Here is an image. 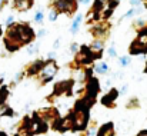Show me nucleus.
Here are the masks:
<instances>
[{"mask_svg": "<svg viewBox=\"0 0 147 136\" xmlns=\"http://www.w3.org/2000/svg\"><path fill=\"white\" fill-rule=\"evenodd\" d=\"M73 122H74V126H76V128H83L84 123H86V112H83V110L79 107L77 113H76L74 118H73Z\"/></svg>", "mask_w": 147, "mask_h": 136, "instance_id": "f257e3e1", "label": "nucleus"}, {"mask_svg": "<svg viewBox=\"0 0 147 136\" xmlns=\"http://www.w3.org/2000/svg\"><path fill=\"white\" fill-rule=\"evenodd\" d=\"M54 73H56V65H54L53 62H50L47 66H45V67H43V75H45L46 78H49L50 79Z\"/></svg>", "mask_w": 147, "mask_h": 136, "instance_id": "f03ea898", "label": "nucleus"}, {"mask_svg": "<svg viewBox=\"0 0 147 136\" xmlns=\"http://www.w3.org/2000/svg\"><path fill=\"white\" fill-rule=\"evenodd\" d=\"M98 136H113V126L109 123V125H104L100 131Z\"/></svg>", "mask_w": 147, "mask_h": 136, "instance_id": "7ed1b4c3", "label": "nucleus"}, {"mask_svg": "<svg viewBox=\"0 0 147 136\" xmlns=\"http://www.w3.org/2000/svg\"><path fill=\"white\" fill-rule=\"evenodd\" d=\"M29 0H16V7L17 9H20V10H24V9H27L29 7Z\"/></svg>", "mask_w": 147, "mask_h": 136, "instance_id": "20e7f679", "label": "nucleus"}, {"mask_svg": "<svg viewBox=\"0 0 147 136\" xmlns=\"http://www.w3.org/2000/svg\"><path fill=\"white\" fill-rule=\"evenodd\" d=\"M107 69H109V67H107V65H106V63H100V65L96 66V69H94V70H96L97 73H106V72H107Z\"/></svg>", "mask_w": 147, "mask_h": 136, "instance_id": "39448f33", "label": "nucleus"}, {"mask_svg": "<svg viewBox=\"0 0 147 136\" xmlns=\"http://www.w3.org/2000/svg\"><path fill=\"white\" fill-rule=\"evenodd\" d=\"M80 20H82V16H77V17L74 19V22H73V26H71V32H73V33H76V32H77Z\"/></svg>", "mask_w": 147, "mask_h": 136, "instance_id": "423d86ee", "label": "nucleus"}, {"mask_svg": "<svg viewBox=\"0 0 147 136\" xmlns=\"http://www.w3.org/2000/svg\"><path fill=\"white\" fill-rule=\"evenodd\" d=\"M114 96H116V92L113 90V92H111V95H109V96H104V97H103V103L109 105V103H110V102L114 99Z\"/></svg>", "mask_w": 147, "mask_h": 136, "instance_id": "0eeeda50", "label": "nucleus"}, {"mask_svg": "<svg viewBox=\"0 0 147 136\" xmlns=\"http://www.w3.org/2000/svg\"><path fill=\"white\" fill-rule=\"evenodd\" d=\"M57 7L61 9V10H64V9L67 7V1H66V0H59V1H57Z\"/></svg>", "mask_w": 147, "mask_h": 136, "instance_id": "6e6552de", "label": "nucleus"}, {"mask_svg": "<svg viewBox=\"0 0 147 136\" xmlns=\"http://www.w3.org/2000/svg\"><path fill=\"white\" fill-rule=\"evenodd\" d=\"M129 62H130V60H129V57H126V56L120 59V63H121L123 66H126V65H129Z\"/></svg>", "mask_w": 147, "mask_h": 136, "instance_id": "1a4fd4ad", "label": "nucleus"}, {"mask_svg": "<svg viewBox=\"0 0 147 136\" xmlns=\"http://www.w3.org/2000/svg\"><path fill=\"white\" fill-rule=\"evenodd\" d=\"M93 50H96V52H98V50H101V43H100V42H97V43H94V45H93Z\"/></svg>", "mask_w": 147, "mask_h": 136, "instance_id": "9d476101", "label": "nucleus"}, {"mask_svg": "<svg viewBox=\"0 0 147 136\" xmlns=\"http://www.w3.org/2000/svg\"><path fill=\"white\" fill-rule=\"evenodd\" d=\"M34 19H36L37 22H42V19H43V14H42V13H36V16H34Z\"/></svg>", "mask_w": 147, "mask_h": 136, "instance_id": "9b49d317", "label": "nucleus"}, {"mask_svg": "<svg viewBox=\"0 0 147 136\" xmlns=\"http://www.w3.org/2000/svg\"><path fill=\"white\" fill-rule=\"evenodd\" d=\"M56 17H57L56 12H51V13H50V16H49V19L50 20H56Z\"/></svg>", "mask_w": 147, "mask_h": 136, "instance_id": "f8f14e48", "label": "nucleus"}, {"mask_svg": "<svg viewBox=\"0 0 147 136\" xmlns=\"http://www.w3.org/2000/svg\"><path fill=\"white\" fill-rule=\"evenodd\" d=\"M36 49H37V46H30V47H29V53H34Z\"/></svg>", "mask_w": 147, "mask_h": 136, "instance_id": "ddd939ff", "label": "nucleus"}, {"mask_svg": "<svg viewBox=\"0 0 147 136\" xmlns=\"http://www.w3.org/2000/svg\"><path fill=\"white\" fill-rule=\"evenodd\" d=\"M133 14H134V10H130V12L126 13V17H130V16H133Z\"/></svg>", "mask_w": 147, "mask_h": 136, "instance_id": "4468645a", "label": "nucleus"}, {"mask_svg": "<svg viewBox=\"0 0 147 136\" xmlns=\"http://www.w3.org/2000/svg\"><path fill=\"white\" fill-rule=\"evenodd\" d=\"M109 54H110V56H114V54H116V52H114V49H113V47H111V49H109Z\"/></svg>", "mask_w": 147, "mask_h": 136, "instance_id": "2eb2a0df", "label": "nucleus"}, {"mask_svg": "<svg viewBox=\"0 0 147 136\" xmlns=\"http://www.w3.org/2000/svg\"><path fill=\"white\" fill-rule=\"evenodd\" d=\"M130 3H131L133 6H137V4H140V0H131Z\"/></svg>", "mask_w": 147, "mask_h": 136, "instance_id": "dca6fc26", "label": "nucleus"}, {"mask_svg": "<svg viewBox=\"0 0 147 136\" xmlns=\"http://www.w3.org/2000/svg\"><path fill=\"white\" fill-rule=\"evenodd\" d=\"M77 47H79L77 45H71V50H73V52H76V50H77Z\"/></svg>", "mask_w": 147, "mask_h": 136, "instance_id": "f3484780", "label": "nucleus"}, {"mask_svg": "<svg viewBox=\"0 0 147 136\" xmlns=\"http://www.w3.org/2000/svg\"><path fill=\"white\" fill-rule=\"evenodd\" d=\"M11 22H13V17H11V16H10V17H7V23H11Z\"/></svg>", "mask_w": 147, "mask_h": 136, "instance_id": "a211bd4d", "label": "nucleus"}, {"mask_svg": "<svg viewBox=\"0 0 147 136\" xmlns=\"http://www.w3.org/2000/svg\"><path fill=\"white\" fill-rule=\"evenodd\" d=\"M139 136H147V132H142V133H140Z\"/></svg>", "mask_w": 147, "mask_h": 136, "instance_id": "6ab92c4d", "label": "nucleus"}, {"mask_svg": "<svg viewBox=\"0 0 147 136\" xmlns=\"http://www.w3.org/2000/svg\"><path fill=\"white\" fill-rule=\"evenodd\" d=\"M79 1H82V3H89L90 0H79Z\"/></svg>", "mask_w": 147, "mask_h": 136, "instance_id": "aec40b11", "label": "nucleus"}, {"mask_svg": "<svg viewBox=\"0 0 147 136\" xmlns=\"http://www.w3.org/2000/svg\"><path fill=\"white\" fill-rule=\"evenodd\" d=\"M98 3H106V1H109V0H97Z\"/></svg>", "mask_w": 147, "mask_h": 136, "instance_id": "412c9836", "label": "nucleus"}, {"mask_svg": "<svg viewBox=\"0 0 147 136\" xmlns=\"http://www.w3.org/2000/svg\"><path fill=\"white\" fill-rule=\"evenodd\" d=\"M0 136H4V135H3V133H0Z\"/></svg>", "mask_w": 147, "mask_h": 136, "instance_id": "4be33fe9", "label": "nucleus"}, {"mask_svg": "<svg viewBox=\"0 0 147 136\" xmlns=\"http://www.w3.org/2000/svg\"><path fill=\"white\" fill-rule=\"evenodd\" d=\"M0 33H1V27H0Z\"/></svg>", "mask_w": 147, "mask_h": 136, "instance_id": "5701e85b", "label": "nucleus"}]
</instances>
